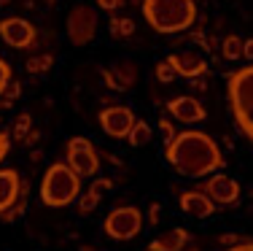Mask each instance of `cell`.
I'll list each match as a JSON object with an SVG mask.
<instances>
[{
  "label": "cell",
  "instance_id": "obj_1",
  "mask_svg": "<svg viewBox=\"0 0 253 251\" xmlns=\"http://www.w3.org/2000/svg\"><path fill=\"white\" fill-rule=\"evenodd\" d=\"M165 159L178 176L205 178L224 167V154L218 143L202 130H183L175 135L170 146H165Z\"/></svg>",
  "mask_w": 253,
  "mask_h": 251
},
{
  "label": "cell",
  "instance_id": "obj_2",
  "mask_svg": "<svg viewBox=\"0 0 253 251\" xmlns=\"http://www.w3.org/2000/svg\"><path fill=\"white\" fill-rule=\"evenodd\" d=\"M143 16L162 35L183 33L197 19V0H143Z\"/></svg>",
  "mask_w": 253,
  "mask_h": 251
},
{
  "label": "cell",
  "instance_id": "obj_3",
  "mask_svg": "<svg viewBox=\"0 0 253 251\" xmlns=\"http://www.w3.org/2000/svg\"><path fill=\"white\" fill-rule=\"evenodd\" d=\"M226 95L240 133L253 143V65H245V68H237L229 73Z\"/></svg>",
  "mask_w": 253,
  "mask_h": 251
},
{
  "label": "cell",
  "instance_id": "obj_4",
  "mask_svg": "<svg viewBox=\"0 0 253 251\" xmlns=\"http://www.w3.org/2000/svg\"><path fill=\"white\" fill-rule=\"evenodd\" d=\"M81 197V176L68 162H54L46 167L41 181V200L49 208H65Z\"/></svg>",
  "mask_w": 253,
  "mask_h": 251
},
{
  "label": "cell",
  "instance_id": "obj_5",
  "mask_svg": "<svg viewBox=\"0 0 253 251\" xmlns=\"http://www.w3.org/2000/svg\"><path fill=\"white\" fill-rule=\"evenodd\" d=\"M143 224H146V219H143L140 208L122 205V208H113L105 216L102 230H105V235L113 238V241H132V238H137L143 232Z\"/></svg>",
  "mask_w": 253,
  "mask_h": 251
},
{
  "label": "cell",
  "instance_id": "obj_6",
  "mask_svg": "<svg viewBox=\"0 0 253 251\" xmlns=\"http://www.w3.org/2000/svg\"><path fill=\"white\" fill-rule=\"evenodd\" d=\"M65 162L81 178H92L100 173V157L89 138H70L68 146H65Z\"/></svg>",
  "mask_w": 253,
  "mask_h": 251
},
{
  "label": "cell",
  "instance_id": "obj_7",
  "mask_svg": "<svg viewBox=\"0 0 253 251\" xmlns=\"http://www.w3.org/2000/svg\"><path fill=\"white\" fill-rule=\"evenodd\" d=\"M97 35V11L78 3L68 14V41L73 46H89Z\"/></svg>",
  "mask_w": 253,
  "mask_h": 251
},
{
  "label": "cell",
  "instance_id": "obj_8",
  "mask_svg": "<svg viewBox=\"0 0 253 251\" xmlns=\"http://www.w3.org/2000/svg\"><path fill=\"white\" fill-rule=\"evenodd\" d=\"M135 122L137 119L129 105H108L105 111H100V127L111 138H126Z\"/></svg>",
  "mask_w": 253,
  "mask_h": 251
},
{
  "label": "cell",
  "instance_id": "obj_9",
  "mask_svg": "<svg viewBox=\"0 0 253 251\" xmlns=\"http://www.w3.org/2000/svg\"><path fill=\"white\" fill-rule=\"evenodd\" d=\"M100 76L111 92H129L137 81V65L132 59H116L113 65L102 68Z\"/></svg>",
  "mask_w": 253,
  "mask_h": 251
},
{
  "label": "cell",
  "instance_id": "obj_10",
  "mask_svg": "<svg viewBox=\"0 0 253 251\" xmlns=\"http://www.w3.org/2000/svg\"><path fill=\"white\" fill-rule=\"evenodd\" d=\"M35 25L22 16H8V19L0 22V38L5 41L14 49H27V46L35 44Z\"/></svg>",
  "mask_w": 253,
  "mask_h": 251
},
{
  "label": "cell",
  "instance_id": "obj_11",
  "mask_svg": "<svg viewBox=\"0 0 253 251\" xmlns=\"http://www.w3.org/2000/svg\"><path fill=\"white\" fill-rule=\"evenodd\" d=\"M25 195V181H22L19 170L14 167H0V216L16 205Z\"/></svg>",
  "mask_w": 253,
  "mask_h": 251
},
{
  "label": "cell",
  "instance_id": "obj_12",
  "mask_svg": "<svg viewBox=\"0 0 253 251\" xmlns=\"http://www.w3.org/2000/svg\"><path fill=\"white\" fill-rule=\"evenodd\" d=\"M205 192L215 200V205H234L240 200V184L226 173H213L205 184Z\"/></svg>",
  "mask_w": 253,
  "mask_h": 251
},
{
  "label": "cell",
  "instance_id": "obj_13",
  "mask_svg": "<svg viewBox=\"0 0 253 251\" xmlns=\"http://www.w3.org/2000/svg\"><path fill=\"white\" fill-rule=\"evenodd\" d=\"M178 202H180V211L189 213V216H194V219H208V216H213V213L218 211L215 200L205 192V189H189V192L180 195Z\"/></svg>",
  "mask_w": 253,
  "mask_h": 251
},
{
  "label": "cell",
  "instance_id": "obj_14",
  "mask_svg": "<svg viewBox=\"0 0 253 251\" xmlns=\"http://www.w3.org/2000/svg\"><path fill=\"white\" fill-rule=\"evenodd\" d=\"M167 111H170V116L175 119V122H183V124H197V122H202V119L208 116L205 105L197 98H189V95L172 98L170 103H167Z\"/></svg>",
  "mask_w": 253,
  "mask_h": 251
},
{
  "label": "cell",
  "instance_id": "obj_15",
  "mask_svg": "<svg viewBox=\"0 0 253 251\" xmlns=\"http://www.w3.org/2000/svg\"><path fill=\"white\" fill-rule=\"evenodd\" d=\"M167 59L175 65L178 76H183V79H197V76L208 73V62L197 51H175V54H170Z\"/></svg>",
  "mask_w": 253,
  "mask_h": 251
},
{
  "label": "cell",
  "instance_id": "obj_16",
  "mask_svg": "<svg viewBox=\"0 0 253 251\" xmlns=\"http://www.w3.org/2000/svg\"><path fill=\"white\" fill-rule=\"evenodd\" d=\"M189 243V230L183 227H172L167 230L162 238L148 243V251H183V246Z\"/></svg>",
  "mask_w": 253,
  "mask_h": 251
},
{
  "label": "cell",
  "instance_id": "obj_17",
  "mask_svg": "<svg viewBox=\"0 0 253 251\" xmlns=\"http://www.w3.org/2000/svg\"><path fill=\"white\" fill-rule=\"evenodd\" d=\"M221 54H224V59H232V62L243 59L245 57V41L240 35H226L224 44H221Z\"/></svg>",
  "mask_w": 253,
  "mask_h": 251
},
{
  "label": "cell",
  "instance_id": "obj_18",
  "mask_svg": "<svg viewBox=\"0 0 253 251\" xmlns=\"http://www.w3.org/2000/svg\"><path fill=\"white\" fill-rule=\"evenodd\" d=\"M151 138H154V133H151V127H148V122H143V119H137L135 127L129 130V135H126L129 146H135V149L148 146V143H151Z\"/></svg>",
  "mask_w": 253,
  "mask_h": 251
},
{
  "label": "cell",
  "instance_id": "obj_19",
  "mask_svg": "<svg viewBox=\"0 0 253 251\" xmlns=\"http://www.w3.org/2000/svg\"><path fill=\"white\" fill-rule=\"evenodd\" d=\"M108 33H111L113 38H129V35L135 33V22H132L129 16H111V19H108Z\"/></svg>",
  "mask_w": 253,
  "mask_h": 251
},
{
  "label": "cell",
  "instance_id": "obj_20",
  "mask_svg": "<svg viewBox=\"0 0 253 251\" xmlns=\"http://www.w3.org/2000/svg\"><path fill=\"white\" fill-rule=\"evenodd\" d=\"M30 133H33V116H30L27 111H22L19 116H16L14 127H11V138L14 141H27Z\"/></svg>",
  "mask_w": 253,
  "mask_h": 251
},
{
  "label": "cell",
  "instance_id": "obj_21",
  "mask_svg": "<svg viewBox=\"0 0 253 251\" xmlns=\"http://www.w3.org/2000/svg\"><path fill=\"white\" fill-rule=\"evenodd\" d=\"M154 76H156V79H159L162 84H170V81L178 79V70H175V65H172L170 59H162V62H156Z\"/></svg>",
  "mask_w": 253,
  "mask_h": 251
},
{
  "label": "cell",
  "instance_id": "obj_22",
  "mask_svg": "<svg viewBox=\"0 0 253 251\" xmlns=\"http://www.w3.org/2000/svg\"><path fill=\"white\" fill-rule=\"evenodd\" d=\"M49 68H54V57L51 54H38L27 59V73H46Z\"/></svg>",
  "mask_w": 253,
  "mask_h": 251
},
{
  "label": "cell",
  "instance_id": "obj_23",
  "mask_svg": "<svg viewBox=\"0 0 253 251\" xmlns=\"http://www.w3.org/2000/svg\"><path fill=\"white\" fill-rule=\"evenodd\" d=\"M100 197H102L100 192H94V189L89 187V192H84L81 197H78V211H81V213H92L94 208L100 205Z\"/></svg>",
  "mask_w": 253,
  "mask_h": 251
},
{
  "label": "cell",
  "instance_id": "obj_24",
  "mask_svg": "<svg viewBox=\"0 0 253 251\" xmlns=\"http://www.w3.org/2000/svg\"><path fill=\"white\" fill-rule=\"evenodd\" d=\"M14 81V73H11V65L5 62L3 57H0V95H5V89H8V84Z\"/></svg>",
  "mask_w": 253,
  "mask_h": 251
},
{
  "label": "cell",
  "instance_id": "obj_25",
  "mask_svg": "<svg viewBox=\"0 0 253 251\" xmlns=\"http://www.w3.org/2000/svg\"><path fill=\"white\" fill-rule=\"evenodd\" d=\"M159 133H162V141H165V146H170V143L175 141V135H178L170 119H159Z\"/></svg>",
  "mask_w": 253,
  "mask_h": 251
},
{
  "label": "cell",
  "instance_id": "obj_26",
  "mask_svg": "<svg viewBox=\"0 0 253 251\" xmlns=\"http://www.w3.org/2000/svg\"><path fill=\"white\" fill-rule=\"evenodd\" d=\"M159 222H162V205H159V202H151V205H148V216H146V224L156 227Z\"/></svg>",
  "mask_w": 253,
  "mask_h": 251
},
{
  "label": "cell",
  "instance_id": "obj_27",
  "mask_svg": "<svg viewBox=\"0 0 253 251\" xmlns=\"http://www.w3.org/2000/svg\"><path fill=\"white\" fill-rule=\"evenodd\" d=\"M22 213H25V200H19L14 208H11V211H5L0 219H3V222H16V219H19Z\"/></svg>",
  "mask_w": 253,
  "mask_h": 251
},
{
  "label": "cell",
  "instance_id": "obj_28",
  "mask_svg": "<svg viewBox=\"0 0 253 251\" xmlns=\"http://www.w3.org/2000/svg\"><path fill=\"white\" fill-rule=\"evenodd\" d=\"M8 149H11V135L5 133V130H0V162L5 159V154H8Z\"/></svg>",
  "mask_w": 253,
  "mask_h": 251
},
{
  "label": "cell",
  "instance_id": "obj_29",
  "mask_svg": "<svg viewBox=\"0 0 253 251\" xmlns=\"http://www.w3.org/2000/svg\"><path fill=\"white\" fill-rule=\"evenodd\" d=\"M92 189H94V192H100V195H105V192H111V189H113V181H111V178H97V181L92 184Z\"/></svg>",
  "mask_w": 253,
  "mask_h": 251
},
{
  "label": "cell",
  "instance_id": "obj_30",
  "mask_svg": "<svg viewBox=\"0 0 253 251\" xmlns=\"http://www.w3.org/2000/svg\"><path fill=\"white\" fill-rule=\"evenodd\" d=\"M97 5L105 11H116V8H122V5H126V0H97Z\"/></svg>",
  "mask_w": 253,
  "mask_h": 251
},
{
  "label": "cell",
  "instance_id": "obj_31",
  "mask_svg": "<svg viewBox=\"0 0 253 251\" xmlns=\"http://www.w3.org/2000/svg\"><path fill=\"white\" fill-rule=\"evenodd\" d=\"M226 251H253V241H243V243H234Z\"/></svg>",
  "mask_w": 253,
  "mask_h": 251
},
{
  "label": "cell",
  "instance_id": "obj_32",
  "mask_svg": "<svg viewBox=\"0 0 253 251\" xmlns=\"http://www.w3.org/2000/svg\"><path fill=\"white\" fill-rule=\"evenodd\" d=\"M218 243H221V246H234V243H237V238H234V235H218Z\"/></svg>",
  "mask_w": 253,
  "mask_h": 251
},
{
  "label": "cell",
  "instance_id": "obj_33",
  "mask_svg": "<svg viewBox=\"0 0 253 251\" xmlns=\"http://www.w3.org/2000/svg\"><path fill=\"white\" fill-rule=\"evenodd\" d=\"M189 81H191V87H194V89H200V92H202L205 87H208V84L202 81V76H197V79H189Z\"/></svg>",
  "mask_w": 253,
  "mask_h": 251
},
{
  "label": "cell",
  "instance_id": "obj_34",
  "mask_svg": "<svg viewBox=\"0 0 253 251\" xmlns=\"http://www.w3.org/2000/svg\"><path fill=\"white\" fill-rule=\"evenodd\" d=\"M245 57H248V59H253V38H248V41H245Z\"/></svg>",
  "mask_w": 253,
  "mask_h": 251
},
{
  "label": "cell",
  "instance_id": "obj_35",
  "mask_svg": "<svg viewBox=\"0 0 253 251\" xmlns=\"http://www.w3.org/2000/svg\"><path fill=\"white\" fill-rule=\"evenodd\" d=\"M0 130H3V127H0Z\"/></svg>",
  "mask_w": 253,
  "mask_h": 251
}]
</instances>
